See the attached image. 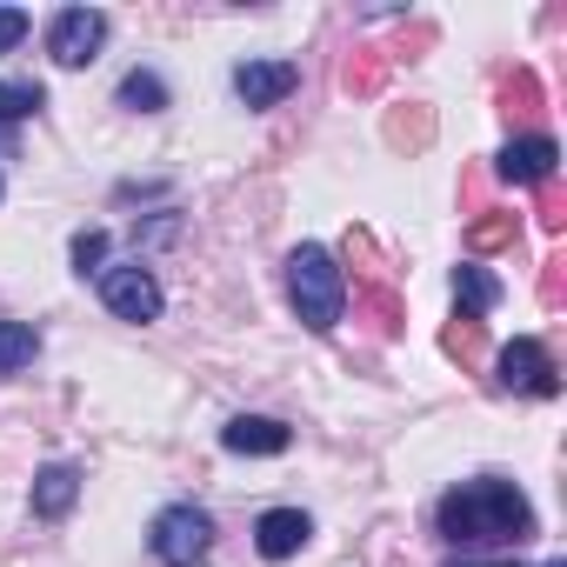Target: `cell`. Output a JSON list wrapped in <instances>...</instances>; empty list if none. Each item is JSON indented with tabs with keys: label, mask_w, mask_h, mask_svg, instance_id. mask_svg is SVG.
I'll use <instances>...</instances> for the list:
<instances>
[{
	"label": "cell",
	"mask_w": 567,
	"mask_h": 567,
	"mask_svg": "<svg viewBox=\"0 0 567 567\" xmlns=\"http://www.w3.org/2000/svg\"><path fill=\"white\" fill-rule=\"evenodd\" d=\"M308 534H315V520H308L301 507H267V514H260V527H254V540H260V554H267V560L301 554V547H308Z\"/></svg>",
	"instance_id": "obj_8"
},
{
	"label": "cell",
	"mask_w": 567,
	"mask_h": 567,
	"mask_svg": "<svg viewBox=\"0 0 567 567\" xmlns=\"http://www.w3.org/2000/svg\"><path fill=\"white\" fill-rule=\"evenodd\" d=\"M101 41H107V14H94V8H61L48 28V54L61 68H87Z\"/></svg>",
	"instance_id": "obj_4"
},
{
	"label": "cell",
	"mask_w": 567,
	"mask_h": 567,
	"mask_svg": "<svg viewBox=\"0 0 567 567\" xmlns=\"http://www.w3.org/2000/svg\"><path fill=\"white\" fill-rule=\"evenodd\" d=\"M288 295H295V315L315 334H328L341 321V308H348V274L334 267L328 247H295V260H288Z\"/></svg>",
	"instance_id": "obj_2"
},
{
	"label": "cell",
	"mask_w": 567,
	"mask_h": 567,
	"mask_svg": "<svg viewBox=\"0 0 567 567\" xmlns=\"http://www.w3.org/2000/svg\"><path fill=\"white\" fill-rule=\"evenodd\" d=\"M547 567H567V560H547Z\"/></svg>",
	"instance_id": "obj_20"
},
{
	"label": "cell",
	"mask_w": 567,
	"mask_h": 567,
	"mask_svg": "<svg viewBox=\"0 0 567 567\" xmlns=\"http://www.w3.org/2000/svg\"><path fill=\"white\" fill-rule=\"evenodd\" d=\"M234 87H240L247 107H274V101H288V94L301 87V68H295V61H247V68L234 74Z\"/></svg>",
	"instance_id": "obj_7"
},
{
	"label": "cell",
	"mask_w": 567,
	"mask_h": 567,
	"mask_svg": "<svg viewBox=\"0 0 567 567\" xmlns=\"http://www.w3.org/2000/svg\"><path fill=\"white\" fill-rule=\"evenodd\" d=\"M207 540H214V520L200 507H167L154 520V560H167V567H194L207 554Z\"/></svg>",
	"instance_id": "obj_3"
},
{
	"label": "cell",
	"mask_w": 567,
	"mask_h": 567,
	"mask_svg": "<svg viewBox=\"0 0 567 567\" xmlns=\"http://www.w3.org/2000/svg\"><path fill=\"white\" fill-rule=\"evenodd\" d=\"M467 240H474L481 254H487V247H501V240H514V214H501V220H474V234H467Z\"/></svg>",
	"instance_id": "obj_16"
},
{
	"label": "cell",
	"mask_w": 567,
	"mask_h": 567,
	"mask_svg": "<svg viewBox=\"0 0 567 567\" xmlns=\"http://www.w3.org/2000/svg\"><path fill=\"white\" fill-rule=\"evenodd\" d=\"M554 161H560V147H554L547 134L507 141V147H501V181H514V187H534V181H547V174H554Z\"/></svg>",
	"instance_id": "obj_9"
},
{
	"label": "cell",
	"mask_w": 567,
	"mask_h": 567,
	"mask_svg": "<svg viewBox=\"0 0 567 567\" xmlns=\"http://www.w3.org/2000/svg\"><path fill=\"white\" fill-rule=\"evenodd\" d=\"M454 301H461L467 321H474V315H487V308L501 301V280H494L487 267H454Z\"/></svg>",
	"instance_id": "obj_11"
},
{
	"label": "cell",
	"mask_w": 567,
	"mask_h": 567,
	"mask_svg": "<svg viewBox=\"0 0 567 567\" xmlns=\"http://www.w3.org/2000/svg\"><path fill=\"white\" fill-rule=\"evenodd\" d=\"M434 520H441L447 540H467V547H481V540H514L520 547L534 534V507L514 481H461L454 494H441Z\"/></svg>",
	"instance_id": "obj_1"
},
{
	"label": "cell",
	"mask_w": 567,
	"mask_h": 567,
	"mask_svg": "<svg viewBox=\"0 0 567 567\" xmlns=\"http://www.w3.org/2000/svg\"><path fill=\"white\" fill-rule=\"evenodd\" d=\"M41 354V334L28 328V321H0V374H14V368H28Z\"/></svg>",
	"instance_id": "obj_13"
},
{
	"label": "cell",
	"mask_w": 567,
	"mask_h": 567,
	"mask_svg": "<svg viewBox=\"0 0 567 567\" xmlns=\"http://www.w3.org/2000/svg\"><path fill=\"white\" fill-rule=\"evenodd\" d=\"M101 301L121 315V321H154L161 315V280L134 260V267H107L101 274Z\"/></svg>",
	"instance_id": "obj_5"
},
{
	"label": "cell",
	"mask_w": 567,
	"mask_h": 567,
	"mask_svg": "<svg viewBox=\"0 0 567 567\" xmlns=\"http://www.w3.org/2000/svg\"><path fill=\"white\" fill-rule=\"evenodd\" d=\"M461 321H467V315H461ZM447 354L474 361V354H481V321H467V328H447Z\"/></svg>",
	"instance_id": "obj_17"
},
{
	"label": "cell",
	"mask_w": 567,
	"mask_h": 567,
	"mask_svg": "<svg viewBox=\"0 0 567 567\" xmlns=\"http://www.w3.org/2000/svg\"><path fill=\"white\" fill-rule=\"evenodd\" d=\"M220 441H227V454H288L295 434L280 421H267V414H240V421L220 427Z\"/></svg>",
	"instance_id": "obj_10"
},
{
	"label": "cell",
	"mask_w": 567,
	"mask_h": 567,
	"mask_svg": "<svg viewBox=\"0 0 567 567\" xmlns=\"http://www.w3.org/2000/svg\"><path fill=\"white\" fill-rule=\"evenodd\" d=\"M121 101L141 107V114H154V107H167V87H161L154 74H127V81H121Z\"/></svg>",
	"instance_id": "obj_14"
},
{
	"label": "cell",
	"mask_w": 567,
	"mask_h": 567,
	"mask_svg": "<svg viewBox=\"0 0 567 567\" xmlns=\"http://www.w3.org/2000/svg\"><path fill=\"white\" fill-rule=\"evenodd\" d=\"M101 254H107V234H74V267H81V274H87Z\"/></svg>",
	"instance_id": "obj_19"
},
{
	"label": "cell",
	"mask_w": 567,
	"mask_h": 567,
	"mask_svg": "<svg viewBox=\"0 0 567 567\" xmlns=\"http://www.w3.org/2000/svg\"><path fill=\"white\" fill-rule=\"evenodd\" d=\"M501 388H514V394H554L560 381H554L547 348H540V341H514V348H501Z\"/></svg>",
	"instance_id": "obj_6"
},
{
	"label": "cell",
	"mask_w": 567,
	"mask_h": 567,
	"mask_svg": "<svg viewBox=\"0 0 567 567\" xmlns=\"http://www.w3.org/2000/svg\"><path fill=\"white\" fill-rule=\"evenodd\" d=\"M74 494H81V474H74V467H48V474L34 481V514H48V520H54V514H68V507H74Z\"/></svg>",
	"instance_id": "obj_12"
},
{
	"label": "cell",
	"mask_w": 567,
	"mask_h": 567,
	"mask_svg": "<svg viewBox=\"0 0 567 567\" xmlns=\"http://www.w3.org/2000/svg\"><path fill=\"white\" fill-rule=\"evenodd\" d=\"M41 107V87H28V81H0V121H21V114H34Z\"/></svg>",
	"instance_id": "obj_15"
},
{
	"label": "cell",
	"mask_w": 567,
	"mask_h": 567,
	"mask_svg": "<svg viewBox=\"0 0 567 567\" xmlns=\"http://www.w3.org/2000/svg\"><path fill=\"white\" fill-rule=\"evenodd\" d=\"M14 41H28V14L21 8H0V54H8Z\"/></svg>",
	"instance_id": "obj_18"
}]
</instances>
